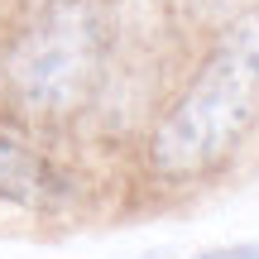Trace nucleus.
I'll use <instances>...</instances> for the list:
<instances>
[{"label":"nucleus","instance_id":"f257e3e1","mask_svg":"<svg viewBox=\"0 0 259 259\" xmlns=\"http://www.w3.org/2000/svg\"><path fill=\"white\" fill-rule=\"evenodd\" d=\"M259 135V5L226 19L187 92L163 111L144 163L163 183H202Z\"/></svg>","mask_w":259,"mask_h":259},{"label":"nucleus","instance_id":"f03ea898","mask_svg":"<svg viewBox=\"0 0 259 259\" xmlns=\"http://www.w3.org/2000/svg\"><path fill=\"white\" fill-rule=\"evenodd\" d=\"M106 58V0H48L0 53V92L19 115L67 120L101 92Z\"/></svg>","mask_w":259,"mask_h":259},{"label":"nucleus","instance_id":"7ed1b4c3","mask_svg":"<svg viewBox=\"0 0 259 259\" xmlns=\"http://www.w3.org/2000/svg\"><path fill=\"white\" fill-rule=\"evenodd\" d=\"M0 202L19 211H67L77 202V183L48 154L0 135Z\"/></svg>","mask_w":259,"mask_h":259},{"label":"nucleus","instance_id":"20e7f679","mask_svg":"<svg viewBox=\"0 0 259 259\" xmlns=\"http://www.w3.org/2000/svg\"><path fill=\"white\" fill-rule=\"evenodd\" d=\"M192 259H259V240H240V245H211V250H197Z\"/></svg>","mask_w":259,"mask_h":259},{"label":"nucleus","instance_id":"39448f33","mask_svg":"<svg viewBox=\"0 0 259 259\" xmlns=\"http://www.w3.org/2000/svg\"><path fill=\"white\" fill-rule=\"evenodd\" d=\"M197 15H231V10H245L250 0H192Z\"/></svg>","mask_w":259,"mask_h":259}]
</instances>
